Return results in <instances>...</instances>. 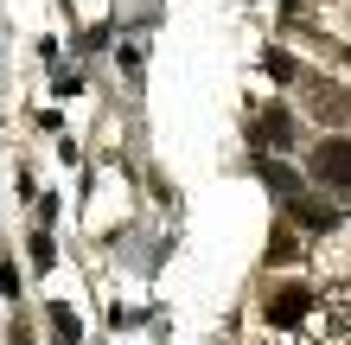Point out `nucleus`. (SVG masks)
Masks as SVG:
<instances>
[{"label":"nucleus","instance_id":"obj_4","mask_svg":"<svg viewBox=\"0 0 351 345\" xmlns=\"http://www.w3.org/2000/svg\"><path fill=\"white\" fill-rule=\"evenodd\" d=\"M250 141H256V147H287V141H294V115H287L281 103H275V109H262V115H256V128H250Z\"/></svg>","mask_w":351,"mask_h":345},{"label":"nucleus","instance_id":"obj_3","mask_svg":"<svg viewBox=\"0 0 351 345\" xmlns=\"http://www.w3.org/2000/svg\"><path fill=\"white\" fill-rule=\"evenodd\" d=\"M287 211H294L306 230H339V224H345V211L326 205V198H313V192H294V198H287Z\"/></svg>","mask_w":351,"mask_h":345},{"label":"nucleus","instance_id":"obj_9","mask_svg":"<svg viewBox=\"0 0 351 345\" xmlns=\"http://www.w3.org/2000/svg\"><path fill=\"white\" fill-rule=\"evenodd\" d=\"M7 345H32V333H26V320H13V333H7Z\"/></svg>","mask_w":351,"mask_h":345},{"label":"nucleus","instance_id":"obj_6","mask_svg":"<svg viewBox=\"0 0 351 345\" xmlns=\"http://www.w3.org/2000/svg\"><path fill=\"white\" fill-rule=\"evenodd\" d=\"M268 77H275V84H300V71H294L287 51H268Z\"/></svg>","mask_w":351,"mask_h":345},{"label":"nucleus","instance_id":"obj_2","mask_svg":"<svg viewBox=\"0 0 351 345\" xmlns=\"http://www.w3.org/2000/svg\"><path fill=\"white\" fill-rule=\"evenodd\" d=\"M313 179H319V186H332V192L351 186V141L345 134H332V141H319V147H313Z\"/></svg>","mask_w":351,"mask_h":345},{"label":"nucleus","instance_id":"obj_8","mask_svg":"<svg viewBox=\"0 0 351 345\" xmlns=\"http://www.w3.org/2000/svg\"><path fill=\"white\" fill-rule=\"evenodd\" d=\"M32 262H38V269H51V237H45V230L32 237Z\"/></svg>","mask_w":351,"mask_h":345},{"label":"nucleus","instance_id":"obj_5","mask_svg":"<svg viewBox=\"0 0 351 345\" xmlns=\"http://www.w3.org/2000/svg\"><path fill=\"white\" fill-rule=\"evenodd\" d=\"M45 320H51V333L64 339V345H77V339H84V320H77L64 300H51V307H45Z\"/></svg>","mask_w":351,"mask_h":345},{"label":"nucleus","instance_id":"obj_1","mask_svg":"<svg viewBox=\"0 0 351 345\" xmlns=\"http://www.w3.org/2000/svg\"><path fill=\"white\" fill-rule=\"evenodd\" d=\"M262 313H268V326H275V333H294L300 320L313 313V288H300V281H281V288H268Z\"/></svg>","mask_w":351,"mask_h":345},{"label":"nucleus","instance_id":"obj_7","mask_svg":"<svg viewBox=\"0 0 351 345\" xmlns=\"http://www.w3.org/2000/svg\"><path fill=\"white\" fill-rule=\"evenodd\" d=\"M294 256H300V243L287 237V230H281V237H268V262H294Z\"/></svg>","mask_w":351,"mask_h":345}]
</instances>
